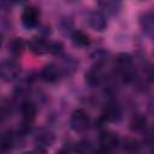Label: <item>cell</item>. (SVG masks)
<instances>
[{
  "label": "cell",
  "mask_w": 154,
  "mask_h": 154,
  "mask_svg": "<svg viewBox=\"0 0 154 154\" xmlns=\"http://www.w3.org/2000/svg\"><path fill=\"white\" fill-rule=\"evenodd\" d=\"M42 77H43L45 79L53 81V79L57 77V72H55V70H54L52 66H47V67L43 70V72H42Z\"/></svg>",
  "instance_id": "3957f363"
},
{
  "label": "cell",
  "mask_w": 154,
  "mask_h": 154,
  "mask_svg": "<svg viewBox=\"0 0 154 154\" xmlns=\"http://www.w3.org/2000/svg\"><path fill=\"white\" fill-rule=\"evenodd\" d=\"M75 40L78 42V43H81V45H88L89 43V37L85 35V34H83V32H81V31H77V32H75Z\"/></svg>",
  "instance_id": "277c9868"
},
{
  "label": "cell",
  "mask_w": 154,
  "mask_h": 154,
  "mask_svg": "<svg viewBox=\"0 0 154 154\" xmlns=\"http://www.w3.org/2000/svg\"><path fill=\"white\" fill-rule=\"evenodd\" d=\"M116 142H117V138H116L113 135H111V134H105V135L101 137V143H102L106 148L113 147V146L116 144Z\"/></svg>",
  "instance_id": "7a4b0ae2"
},
{
  "label": "cell",
  "mask_w": 154,
  "mask_h": 154,
  "mask_svg": "<svg viewBox=\"0 0 154 154\" xmlns=\"http://www.w3.org/2000/svg\"><path fill=\"white\" fill-rule=\"evenodd\" d=\"M37 17H38V12L36 8L34 7H28L25 8V11L23 12V22L26 25H32L37 22Z\"/></svg>",
  "instance_id": "6da1fadb"
}]
</instances>
